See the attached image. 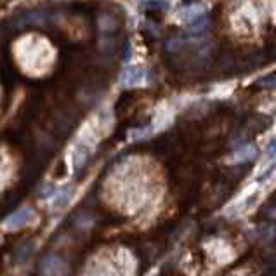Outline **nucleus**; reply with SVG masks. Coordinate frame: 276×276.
Wrapping results in <instances>:
<instances>
[{"instance_id": "f257e3e1", "label": "nucleus", "mask_w": 276, "mask_h": 276, "mask_svg": "<svg viewBox=\"0 0 276 276\" xmlns=\"http://www.w3.org/2000/svg\"><path fill=\"white\" fill-rule=\"evenodd\" d=\"M146 80V70L141 66H132V68H127L122 75V86L124 87H135V86H141Z\"/></svg>"}, {"instance_id": "f03ea898", "label": "nucleus", "mask_w": 276, "mask_h": 276, "mask_svg": "<svg viewBox=\"0 0 276 276\" xmlns=\"http://www.w3.org/2000/svg\"><path fill=\"white\" fill-rule=\"evenodd\" d=\"M33 217V212L32 209H21L18 210L16 214H12L9 219H7V228L9 229H19L23 226H26V224L32 220Z\"/></svg>"}, {"instance_id": "7ed1b4c3", "label": "nucleus", "mask_w": 276, "mask_h": 276, "mask_svg": "<svg viewBox=\"0 0 276 276\" xmlns=\"http://www.w3.org/2000/svg\"><path fill=\"white\" fill-rule=\"evenodd\" d=\"M203 16V7L202 6H188L184 7L181 12H179V19L181 21H186V23H193L195 19L202 18Z\"/></svg>"}, {"instance_id": "20e7f679", "label": "nucleus", "mask_w": 276, "mask_h": 276, "mask_svg": "<svg viewBox=\"0 0 276 276\" xmlns=\"http://www.w3.org/2000/svg\"><path fill=\"white\" fill-rule=\"evenodd\" d=\"M254 153H256L254 146L247 144V146L240 148V150L235 153V162H245V160H250L254 156Z\"/></svg>"}, {"instance_id": "39448f33", "label": "nucleus", "mask_w": 276, "mask_h": 276, "mask_svg": "<svg viewBox=\"0 0 276 276\" xmlns=\"http://www.w3.org/2000/svg\"><path fill=\"white\" fill-rule=\"evenodd\" d=\"M207 23H209V21H207L205 18H198V19H195L193 23H191V26H189V30L193 33H200V32H203V30L207 28Z\"/></svg>"}, {"instance_id": "423d86ee", "label": "nucleus", "mask_w": 276, "mask_h": 276, "mask_svg": "<svg viewBox=\"0 0 276 276\" xmlns=\"http://www.w3.org/2000/svg\"><path fill=\"white\" fill-rule=\"evenodd\" d=\"M274 169H276V165H271V167H269V169H267V171H266V172H262V174H261V176H259V177H257V182H259V184H262V182H266L267 179H269V177H271V176H273V172H274Z\"/></svg>"}, {"instance_id": "0eeeda50", "label": "nucleus", "mask_w": 276, "mask_h": 276, "mask_svg": "<svg viewBox=\"0 0 276 276\" xmlns=\"http://www.w3.org/2000/svg\"><path fill=\"white\" fill-rule=\"evenodd\" d=\"M266 151H267V155H269L271 158H274V156H276V137L273 139V141H269V144H267V148H266Z\"/></svg>"}]
</instances>
